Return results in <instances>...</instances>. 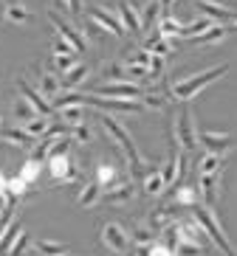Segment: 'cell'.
I'll list each match as a JSON object with an SVG mask.
<instances>
[{"label": "cell", "mask_w": 237, "mask_h": 256, "mask_svg": "<svg viewBox=\"0 0 237 256\" xmlns=\"http://www.w3.org/2000/svg\"><path fill=\"white\" fill-rule=\"evenodd\" d=\"M229 74V65L220 62V65H214V68H206V70H198L195 76H186V79H175L172 82V98L175 102H192V98L198 96L203 88H209L212 82H217L220 76Z\"/></svg>", "instance_id": "1"}, {"label": "cell", "mask_w": 237, "mask_h": 256, "mask_svg": "<svg viewBox=\"0 0 237 256\" xmlns=\"http://www.w3.org/2000/svg\"><path fill=\"white\" fill-rule=\"evenodd\" d=\"M96 118L102 121V127L110 132V138H113L119 146H122V152H124V158H127V166H130V174L133 178H141V158H138V152H136V144H133V136L127 132V130L116 121V116H110V113H96Z\"/></svg>", "instance_id": "2"}, {"label": "cell", "mask_w": 237, "mask_h": 256, "mask_svg": "<svg viewBox=\"0 0 237 256\" xmlns=\"http://www.w3.org/2000/svg\"><path fill=\"white\" fill-rule=\"evenodd\" d=\"M192 217H195V222L203 228V234L209 236V242L217 245V250H220L223 256H237V248L229 242V236H226V231L220 228V222H217V217L212 214V208H206L203 203H198L195 208H192Z\"/></svg>", "instance_id": "3"}, {"label": "cell", "mask_w": 237, "mask_h": 256, "mask_svg": "<svg viewBox=\"0 0 237 256\" xmlns=\"http://www.w3.org/2000/svg\"><path fill=\"white\" fill-rule=\"evenodd\" d=\"M172 141L178 144V150H195L198 146V132H195V127H192V113H189V107H181L175 116V124H172Z\"/></svg>", "instance_id": "4"}, {"label": "cell", "mask_w": 237, "mask_h": 256, "mask_svg": "<svg viewBox=\"0 0 237 256\" xmlns=\"http://www.w3.org/2000/svg\"><path fill=\"white\" fill-rule=\"evenodd\" d=\"M48 20H51V26L57 28V34H60V37L65 40V42H68V46L74 48L77 54H85V51H88V42H91V40L82 34V28L71 26L68 20L60 14V12H48Z\"/></svg>", "instance_id": "5"}, {"label": "cell", "mask_w": 237, "mask_h": 256, "mask_svg": "<svg viewBox=\"0 0 237 256\" xmlns=\"http://www.w3.org/2000/svg\"><path fill=\"white\" fill-rule=\"evenodd\" d=\"M85 104L96 107V110H102V113H127V116H136L144 110V104L141 102H136V98H99L93 96V93H88V102Z\"/></svg>", "instance_id": "6"}, {"label": "cell", "mask_w": 237, "mask_h": 256, "mask_svg": "<svg viewBox=\"0 0 237 256\" xmlns=\"http://www.w3.org/2000/svg\"><path fill=\"white\" fill-rule=\"evenodd\" d=\"M198 194H200V203L214 211V206L220 203V197H223V169L214 172V174H200L198 178Z\"/></svg>", "instance_id": "7"}, {"label": "cell", "mask_w": 237, "mask_h": 256, "mask_svg": "<svg viewBox=\"0 0 237 256\" xmlns=\"http://www.w3.org/2000/svg\"><path fill=\"white\" fill-rule=\"evenodd\" d=\"M93 96H99V98H141L144 90L136 82H99L93 88Z\"/></svg>", "instance_id": "8"}, {"label": "cell", "mask_w": 237, "mask_h": 256, "mask_svg": "<svg viewBox=\"0 0 237 256\" xmlns=\"http://www.w3.org/2000/svg\"><path fill=\"white\" fill-rule=\"evenodd\" d=\"M102 242H105L113 254H127L133 240H130V234L124 231L119 222H105V226H102Z\"/></svg>", "instance_id": "9"}, {"label": "cell", "mask_w": 237, "mask_h": 256, "mask_svg": "<svg viewBox=\"0 0 237 256\" xmlns=\"http://www.w3.org/2000/svg\"><path fill=\"white\" fill-rule=\"evenodd\" d=\"M231 144H234V136H231V132H217V130H200L198 132V146H203V150L212 152V155L226 152Z\"/></svg>", "instance_id": "10"}, {"label": "cell", "mask_w": 237, "mask_h": 256, "mask_svg": "<svg viewBox=\"0 0 237 256\" xmlns=\"http://www.w3.org/2000/svg\"><path fill=\"white\" fill-rule=\"evenodd\" d=\"M195 6H198V12H203L212 23H223V26L237 23V8L223 6V3H217V0H198Z\"/></svg>", "instance_id": "11"}, {"label": "cell", "mask_w": 237, "mask_h": 256, "mask_svg": "<svg viewBox=\"0 0 237 256\" xmlns=\"http://www.w3.org/2000/svg\"><path fill=\"white\" fill-rule=\"evenodd\" d=\"M17 90H20V96L26 98V102H29L31 107H34V110H37L40 116H51L54 113V107H51V102H46V96H43V93L37 90V88H34V84H29L26 82V76H17Z\"/></svg>", "instance_id": "12"}, {"label": "cell", "mask_w": 237, "mask_h": 256, "mask_svg": "<svg viewBox=\"0 0 237 256\" xmlns=\"http://www.w3.org/2000/svg\"><path fill=\"white\" fill-rule=\"evenodd\" d=\"M88 20H93L96 26H102V28L110 31V34H119V37H122V34H127V31H124V26L119 23V17H116L110 8L93 6V8H91V14H88Z\"/></svg>", "instance_id": "13"}, {"label": "cell", "mask_w": 237, "mask_h": 256, "mask_svg": "<svg viewBox=\"0 0 237 256\" xmlns=\"http://www.w3.org/2000/svg\"><path fill=\"white\" fill-rule=\"evenodd\" d=\"M0 141L12 144L17 150H31V146L37 144V138H31L29 132H26V127L15 124V127H0Z\"/></svg>", "instance_id": "14"}, {"label": "cell", "mask_w": 237, "mask_h": 256, "mask_svg": "<svg viewBox=\"0 0 237 256\" xmlns=\"http://www.w3.org/2000/svg\"><path fill=\"white\" fill-rule=\"evenodd\" d=\"M119 23L124 26L127 34H144L141 31V17H138V8L133 6L130 0H122L119 3Z\"/></svg>", "instance_id": "15"}, {"label": "cell", "mask_w": 237, "mask_h": 256, "mask_svg": "<svg viewBox=\"0 0 237 256\" xmlns=\"http://www.w3.org/2000/svg\"><path fill=\"white\" fill-rule=\"evenodd\" d=\"M93 180L102 186V192H110V188L122 186L119 169H116V166H110V164H99V166H96V178H93Z\"/></svg>", "instance_id": "16"}, {"label": "cell", "mask_w": 237, "mask_h": 256, "mask_svg": "<svg viewBox=\"0 0 237 256\" xmlns=\"http://www.w3.org/2000/svg\"><path fill=\"white\" fill-rule=\"evenodd\" d=\"M34 74H37V90L43 93V96H57V93H60L62 82L51 74V70H46V68H40V65H37Z\"/></svg>", "instance_id": "17"}, {"label": "cell", "mask_w": 237, "mask_h": 256, "mask_svg": "<svg viewBox=\"0 0 237 256\" xmlns=\"http://www.w3.org/2000/svg\"><path fill=\"white\" fill-rule=\"evenodd\" d=\"M184 26L186 23H181V20H175V14L172 12H161V20H158V34L161 37H167V40H172V37H181L184 34Z\"/></svg>", "instance_id": "18"}, {"label": "cell", "mask_w": 237, "mask_h": 256, "mask_svg": "<svg viewBox=\"0 0 237 256\" xmlns=\"http://www.w3.org/2000/svg\"><path fill=\"white\" fill-rule=\"evenodd\" d=\"M226 37H229V26L214 23L212 28L203 31V34H200V37H195L192 42H195V46H220V42H223Z\"/></svg>", "instance_id": "19"}, {"label": "cell", "mask_w": 237, "mask_h": 256, "mask_svg": "<svg viewBox=\"0 0 237 256\" xmlns=\"http://www.w3.org/2000/svg\"><path fill=\"white\" fill-rule=\"evenodd\" d=\"M144 51H150L153 54V56H164V60H167V56H172V46H169V40L167 37H161L158 31H155V34H150V37L144 40Z\"/></svg>", "instance_id": "20"}, {"label": "cell", "mask_w": 237, "mask_h": 256, "mask_svg": "<svg viewBox=\"0 0 237 256\" xmlns=\"http://www.w3.org/2000/svg\"><path fill=\"white\" fill-rule=\"evenodd\" d=\"M88 76H91V65H88V62H79V65H74L68 74L62 76V88L74 90V88H79V84L88 79Z\"/></svg>", "instance_id": "21"}, {"label": "cell", "mask_w": 237, "mask_h": 256, "mask_svg": "<svg viewBox=\"0 0 237 256\" xmlns=\"http://www.w3.org/2000/svg\"><path fill=\"white\" fill-rule=\"evenodd\" d=\"M133 194H136V188L130 186V183H122V186H116V188H110V192H105V203H110V206H124V203H130L133 200Z\"/></svg>", "instance_id": "22"}, {"label": "cell", "mask_w": 237, "mask_h": 256, "mask_svg": "<svg viewBox=\"0 0 237 256\" xmlns=\"http://www.w3.org/2000/svg\"><path fill=\"white\" fill-rule=\"evenodd\" d=\"M164 178H161V169H147L144 172V183H141V192H144V194H150V197H155V194H161V192H164Z\"/></svg>", "instance_id": "23"}, {"label": "cell", "mask_w": 237, "mask_h": 256, "mask_svg": "<svg viewBox=\"0 0 237 256\" xmlns=\"http://www.w3.org/2000/svg\"><path fill=\"white\" fill-rule=\"evenodd\" d=\"M34 254L37 256H68V245L54 240H34Z\"/></svg>", "instance_id": "24"}, {"label": "cell", "mask_w": 237, "mask_h": 256, "mask_svg": "<svg viewBox=\"0 0 237 256\" xmlns=\"http://www.w3.org/2000/svg\"><path fill=\"white\" fill-rule=\"evenodd\" d=\"M138 17H141V31H150L161 20V0H150V3L138 12Z\"/></svg>", "instance_id": "25"}, {"label": "cell", "mask_w": 237, "mask_h": 256, "mask_svg": "<svg viewBox=\"0 0 237 256\" xmlns=\"http://www.w3.org/2000/svg\"><path fill=\"white\" fill-rule=\"evenodd\" d=\"M12 113H15V121H20V124H29V121H34V118L40 116L23 96L15 98V104H12Z\"/></svg>", "instance_id": "26"}, {"label": "cell", "mask_w": 237, "mask_h": 256, "mask_svg": "<svg viewBox=\"0 0 237 256\" xmlns=\"http://www.w3.org/2000/svg\"><path fill=\"white\" fill-rule=\"evenodd\" d=\"M79 56H82V54H54L51 56V68L57 70V74L65 76L74 65H79Z\"/></svg>", "instance_id": "27"}, {"label": "cell", "mask_w": 237, "mask_h": 256, "mask_svg": "<svg viewBox=\"0 0 237 256\" xmlns=\"http://www.w3.org/2000/svg\"><path fill=\"white\" fill-rule=\"evenodd\" d=\"M96 200H102V186L96 180H91V183H85L82 186V192H79V200L77 203L82 206V208H91Z\"/></svg>", "instance_id": "28"}, {"label": "cell", "mask_w": 237, "mask_h": 256, "mask_svg": "<svg viewBox=\"0 0 237 256\" xmlns=\"http://www.w3.org/2000/svg\"><path fill=\"white\" fill-rule=\"evenodd\" d=\"M3 17H6L9 23H17V26L31 23V20H34V14H31L23 3H12V6H6V14H3Z\"/></svg>", "instance_id": "29"}, {"label": "cell", "mask_w": 237, "mask_h": 256, "mask_svg": "<svg viewBox=\"0 0 237 256\" xmlns=\"http://www.w3.org/2000/svg\"><path fill=\"white\" fill-rule=\"evenodd\" d=\"M150 62H153V54L144 51V48H136V51H130L127 56H124V65H130V68H144V70H150Z\"/></svg>", "instance_id": "30"}, {"label": "cell", "mask_w": 237, "mask_h": 256, "mask_svg": "<svg viewBox=\"0 0 237 256\" xmlns=\"http://www.w3.org/2000/svg\"><path fill=\"white\" fill-rule=\"evenodd\" d=\"M212 26L214 23L209 20V17H198V20H192V23L184 26V34H181V37H184V40H195V37H200L203 31H209Z\"/></svg>", "instance_id": "31"}, {"label": "cell", "mask_w": 237, "mask_h": 256, "mask_svg": "<svg viewBox=\"0 0 237 256\" xmlns=\"http://www.w3.org/2000/svg\"><path fill=\"white\" fill-rule=\"evenodd\" d=\"M223 169V155H212V152H206L203 158L198 160V172L200 174H214Z\"/></svg>", "instance_id": "32"}, {"label": "cell", "mask_w": 237, "mask_h": 256, "mask_svg": "<svg viewBox=\"0 0 237 256\" xmlns=\"http://www.w3.org/2000/svg\"><path fill=\"white\" fill-rule=\"evenodd\" d=\"M155 236H158V234H155L150 226H141V222H138V226L133 228V234H130V240L136 242L138 248H141V245H153V242H158Z\"/></svg>", "instance_id": "33"}, {"label": "cell", "mask_w": 237, "mask_h": 256, "mask_svg": "<svg viewBox=\"0 0 237 256\" xmlns=\"http://www.w3.org/2000/svg\"><path fill=\"white\" fill-rule=\"evenodd\" d=\"M23 231V226L17 222V220H12V226L3 231V236H0V256H6L9 254V248L15 245V240H17V234Z\"/></svg>", "instance_id": "34"}, {"label": "cell", "mask_w": 237, "mask_h": 256, "mask_svg": "<svg viewBox=\"0 0 237 256\" xmlns=\"http://www.w3.org/2000/svg\"><path fill=\"white\" fill-rule=\"evenodd\" d=\"M60 118H62V124H68V127H77V124H82V121H85V110H82V104L62 107V110H60Z\"/></svg>", "instance_id": "35"}, {"label": "cell", "mask_w": 237, "mask_h": 256, "mask_svg": "<svg viewBox=\"0 0 237 256\" xmlns=\"http://www.w3.org/2000/svg\"><path fill=\"white\" fill-rule=\"evenodd\" d=\"M136 256H175V254L167 242H153V245H141L136 250Z\"/></svg>", "instance_id": "36"}, {"label": "cell", "mask_w": 237, "mask_h": 256, "mask_svg": "<svg viewBox=\"0 0 237 256\" xmlns=\"http://www.w3.org/2000/svg\"><path fill=\"white\" fill-rule=\"evenodd\" d=\"M71 138H74V144L77 146H85V144H91L93 141V130H91V124H77V127H71Z\"/></svg>", "instance_id": "37"}, {"label": "cell", "mask_w": 237, "mask_h": 256, "mask_svg": "<svg viewBox=\"0 0 237 256\" xmlns=\"http://www.w3.org/2000/svg\"><path fill=\"white\" fill-rule=\"evenodd\" d=\"M26 127V132H29L31 138H43L48 132V127H51V121L46 118V116H37L34 121H29V124H23Z\"/></svg>", "instance_id": "38"}, {"label": "cell", "mask_w": 237, "mask_h": 256, "mask_svg": "<svg viewBox=\"0 0 237 256\" xmlns=\"http://www.w3.org/2000/svg\"><path fill=\"white\" fill-rule=\"evenodd\" d=\"M175 256H206V245H195V242H178L172 248Z\"/></svg>", "instance_id": "39"}, {"label": "cell", "mask_w": 237, "mask_h": 256, "mask_svg": "<svg viewBox=\"0 0 237 256\" xmlns=\"http://www.w3.org/2000/svg\"><path fill=\"white\" fill-rule=\"evenodd\" d=\"M26 245H29V234L20 231V234H17V240H15V245L9 248L6 256H23V254H26Z\"/></svg>", "instance_id": "40"}, {"label": "cell", "mask_w": 237, "mask_h": 256, "mask_svg": "<svg viewBox=\"0 0 237 256\" xmlns=\"http://www.w3.org/2000/svg\"><path fill=\"white\" fill-rule=\"evenodd\" d=\"M54 54H77L62 37H54Z\"/></svg>", "instance_id": "41"}, {"label": "cell", "mask_w": 237, "mask_h": 256, "mask_svg": "<svg viewBox=\"0 0 237 256\" xmlns=\"http://www.w3.org/2000/svg\"><path fill=\"white\" fill-rule=\"evenodd\" d=\"M0 197H3V200H9V178L3 172H0Z\"/></svg>", "instance_id": "42"}, {"label": "cell", "mask_w": 237, "mask_h": 256, "mask_svg": "<svg viewBox=\"0 0 237 256\" xmlns=\"http://www.w3.org/2000/svg\"><path fill=\"white\" fill-rule=\"evenodd\" d=\"M65 6H68L71 14H79L82 12V0H65Z\"/></svg>", "instance_id": "43"}, {"label": "cell", "mask_w": 237, "mask_h": 256, "mask_svg": "<svg viewBox=\"0 0 237 256\" xmlns=\"http://www.w3.org/2000/svg\"><path fill=\"white\" fill-rule=\"evenodd\" d=\"M172 6H175V0H161V8H164V14H167Z\"/></svg>", "instance_id": "44"}, {"label": "cell", "mask_w": 237, "mask_h": 256, "mask_svg": "<svg viewBox=\"0 0 237 256\" xmlns=\"http://www.w3.org/2000/svg\"><path fill=\"white\" fill-rule=\"evenodd\" d=\"M229 34H237V23H231V26H229Z\"/></svg>", "instance_id": "45"}, {"label": "cell", "mask_w": 237, "mask_h": 256, "mask_svg": "<svg viewBox=\"0 0 237 256\" xmlns=\"http://www.w3.org/2000/svg\"><path fill=\"white\" fill-rule=\"evenodd\" d=\"M3 14H6V6H3V3H0V17H3Z\"/></svg>", "instance_id": "46"}, {"label": "cell", "mask_w": 237, "mask_h": 256, "mask_svg": "<svg viewBox=\"0 0 237 256\" xmlns=\"http://www.w3.org/2000/svg\"><path fill=\"white\" fill-rule=\"evenodd\" d=\"M0 217H3V211H0Z\"/></svg>", "instance_id": "47"}, {"label": "cell", "mask_w": 237, "mask_h": 256, "mask_svg": "<svg viewBox=\"0 0 237 256\" xmlns=\"http://www.w3.org/2000/svg\"><path fill=\"white\" fill-rule=\"evenodd\" d=\"M34 256H37V254H34Z\"/></svg>", "instance_id": "48"}]
</instances>
